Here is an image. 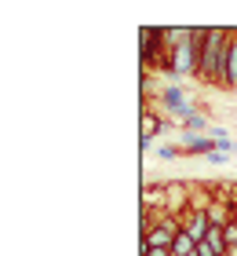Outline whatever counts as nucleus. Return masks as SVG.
Returning a JSON list of instances; mask_svg holds the SVG:
<instances>
[{
  "instance_id": "1",
  "label": "nucleus",
  "mask_w": 237,
  "mask_h": 256,
  "mask_svg": "<svg viewBox=\"0 0 237 256\" xmlns=\"http://www.w3.org/2000/svg\"><path fill=\"white\" fill-rule=\"evenodd\" d=\"M230 37H234V30H223V26L205 33V48H201V74H197L201 84H212V88L230 92V80H227Z\"/></svg>"
},
{
  "instance_id": "2",
  "label": "nucleus",
  "mask_w": 237,
  "mask_h": 256,
  "mask_svg": "<svg viewBox=\"0 0 237 256\" xmlns=\"http://www.w3.org/2000/svg\"><path fill=\"white\" fill-rule=\"evenodd\" d=\"M205 33H208V30H194V40H190V44L168 52L164 70L175 74V77H197V74H201V48H205Z\"/></svg>"
},
{
  "instance_id": "3",
  "label": "nucleus",
  "mask_w": 237,
  "mask_h": 256,
  "mask_svg": "<svg viewBox=\"0 0 237 256\" xmlns=\"http://www.w3.org/2000/svg\"><path fill=\"white\" fill-rule=\"evenodd\" d=\"M179 230H183V224H179L175 216H161L157 227L142 238V252H150V249H172L175 238H179Z\"/></svg>"
},
{
  "instance_id": "4",
  "label": "nucleus",
  "mask_w": 237,
  "mask_h": 256,
  "mask_svg": "<svg viewBox=\"0 0 237 256\" xmlns=\"http://www.w3.org/2000/svg\"><path fill=\"white\" fill-rule=\"evenodd\" d=\"M139 55H142V74L150 70V62L161 55V66L168 59V48H164V30H153V26H142L139 30Z\"/></svg>"
},
{
  "instance_id": "5",
  "label": "nucleus",
  "mask_w": 237,
  "mask_h": 256,
  "mask_svg": "<svg viewBox=\"0 0 237 256\" xmlns=\"http://www.w3.org/2000/svg\"><path fill=\"white\" fill-rule=\"evenodd\" d=\"M157 106H161V114H172V118H179V121H186L190 114H194V102L186 99V92L179 84H164L161 96H157Z\"/></svg>"
},
{
  "instance_id": "6",
  "label": "nucleus",
  "mask_w": 237,
  "mask_h": 256,
  "mask_svg": "<svg viewBox=\"0 0 237 256\" xmlns=\"http://www.w3.org/2000/svg\"><path fill=\"white\" fill-rule=\"evenodd\" d=\"M164 194H168V216L179 220L183 212H190V194H194V183H183V180H164Z\"/></svg>"
},
{
  "instance_id": "7",
  "label": "nucleus",
  "mask_w": 237,
  "mask_h": 256,
  "mask_svg": "<svg viewBox=\"0 0 237 256\" xmlns=\"http://www.w3.org/2000/svg\"><path fill=\"white\" fill-rule=\"evenodd\" d=\"M179 150L186 158H208L212 150H219V143L212 136H197V132H183V143H179Z\"/></svg>"
},
{
  "instance_id": "8",
  "label": "nucleus",
  "mask_w": 237,
  "mask_h": 256,
  "mask_svg": "<svg viewBox=\"0 0 237 256\" xmlns=\"http://www.w3.org/2000/svg\"><path fill=\"white\" fill-rule=\"evenodd\" d=\"M179 224H183V234H190L201 246V242L208 238V230H212V224H208V216L205 212H194V208H190V212H183L179 216Z\"/></svg>"
},
{
  "instance_id": "9",
  "label": "nucleus",
  "mask_w": 237,
  "mask_h": 256,
  "mask_svg": "<svg viewBox=\"0 0 237 256\" xmlns=\"http://www.w3.org/2000/svg\"><path fill=\"white\" fill-rule=\"evenodd\" d=\"M164 128H168V121H164L161 114H153L150 106H142V150H150L153 136H161Z\"/></svg>"
},
{
  "instance_id": "10",
  "label": "nucleus",
  "mask_w": 237,
  "mask_h": 256,
  "mask_svg": "<svg viewBox=\"0 0 237 256\" xmlns=\"http://www.w3.org/2000/svg\"><path fill=\"white\" fill-rule=\"evenodd\" d=\"M194 40V30L190 26H175V30H164V48L175 52V48H183V44Z\"/></svg>"
},
{
  "instance_id": "11",
  "label": "nucleus",
  "mask_w": 237,
  "mask_h": 256,
  "mask_svg": "<svg viewBox=\"0 0 237 256\" xmlns=\"http://www.w3.org/2000/svg\"><path fill=\"white\" fill-rule=\"evenodd\" d=\"M183 132H197V136H208V132H212V121L205 118V114H197V110H194V114H190V118L183 121Z\"/></svg>"
},
{
  "instance_id": "12",
  "label": "nucleus",
  "mask_w": 237,
  "mask_h": 256,
  "mask_svg": "<svg viewBox=\"0 0 237 256\" xmlns=\"http://www.w3.org/2000/svg\"><path fill=\"white\" fill-rule=\"evenodd\" d=\"M227 80H230V92H237V30L230 37V62H227Z\"/></svg>"
},
{
  "instance_id": "13",
  "label": "nucleus",
  "mask_w": 237,
  "mask_h": 256,
  "mask_svg": "<svg viewBox=\"0 0 237 256\" xmlns=\"http://www.w3.org/2000/svg\"><path fill=\"white\" fill-rule=\"evenodd\" d=\"M205 242H208V246H212V249H216L219 256H227V238H223V227H212Z\"/></svg>"
},
{
  "instance_id": "14",
  "label": "nucleus",
  "mask_w": 237,
  "mask_h": 256,
  "mask_svg": "<svg viewBox=\"0 0 237 256\" xmlns=\"http://www.w3.org/2000/svg\"><path fill=\"white\" fill-rule=\"evenodd\" d=\"M205 161H208V165H219V168H227V165H230V154H223V150H212V154H208Z\"/></svg>"
},
{
  "instance_id": "15",
  "label": "nucleus",
  "mask_w": 237,
  "mask_h": 256,
  "mask_svg": "<svg viewBox=\"0 0 237 256\" xmlns=\"http://www.w3.org/2000/svg\"><path fill=\"white\" fill-rule=\"evenodd\" d=\"M179 154H183V150H179V146H164V143L157 146V158H161V161H175V158H179Z\"/></svg>"
},
{
  "instance_id": "16",
  "label": "nucleus",
  "mask_w": 237,
  "mask_h": 256,
  "mask_svg": "<svg viewBox=\"0 0 237 256\" xmlns=\"http://www.w3.org/2000/svg\"><path fill=\"white\" fill-rule=\"evenodd\" d=\"M142 256H172V249H150V252H142Z\"/></svg>"
},
{
  "instance_id": "17",
  "label": "nucleus",
  "mask_w": 237,
  "mask_h": 256,
  "mask_svg": "<svg viewBox=\"0 0 237 256\" xmlns=\"http://www.w3.org/2000/svg\"><path fill=\"white\" fill-rule=\"evenodd\" d=\"M234 158H237V139H234Z\"/></svg>"
}]
</instances>
